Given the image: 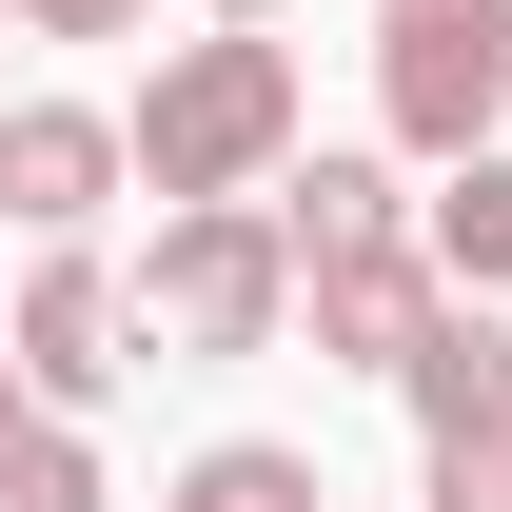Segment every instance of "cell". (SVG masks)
<instances>
[{"mask_svg": "<svg viewBox=\"0 0 512 512\" xmlns=\"http://www.w3.org/2000/svg\"><path fill=\"white\" fill-rule=\"evenodd\" d=\"M0 512H99V434L79 414H0Z\"/></svg>", "mask_w": 512, "mask_h": 512, "instance_id": "obj_11", "label": "cell"}, {"mask_svg": "<svg viewBox=\"0 0 512 512\" xmlns=\"http://www.w3.org/2000/svg\"><path fill=\"white\" fill-rule=\"evenodd\" d=\"M394 394H414V453H434V473H453V453H493V434H512V316H493V296H453V316L414 335V375H394Z\"/></svg>", "mask_w": 512, "mask_h": 512, "instance_id": "obj_6", "label": "cell"}, {"mask_svg": "<svg viewBox=\"0 0 512 512\" xmlns=\"http://www.w3.org/2000/svg\"><path fill=\"white\" fill-rule=\"evenodd\" d=\"M0 414H20V375H0Z\"/></svg>", "mask_w": 512, "mask_h": 512, "instance_id": "obj_15", "label": "cell"}, {"mask_svg": "<svg viewBox=\"0 0 512 512\" xmlns=\"http://www.w3.org/2000/svg\"><path fill=\"white\" fill-rule=\"evenodd\" d=\"M375 119L414 158H493L512 119V0H394L375 20Z\"/></svg>", "mask_w": 512, "mask_h": 512, "instance_id": "obj_3", "label": "cell"}, {"mask_svg": "<svg viewBox=\"0 0 512 512\" xmlns=\"http://www.w3.org/2000/svg\"><path fill=\"white\" fill-rule=\"evenodd\" d=\"M158 512H335V493H316V453H276V434H217V453H197V473H178Z\"/></svg>", "mask_w": 512, "mask_h": 512, "instance_id": "obj_10", "label": "cell"}, {"mask_svg": "<svg viewBox=\"0 0 512 512\" xmlns=\"http://www.w3.org/2000/svg\"><path fill=\"white\" fill-rule=\"evenodd\" d=\"M217 20H276V0H217Z\"/></svg>", "mask_w": 512, "mask_h": 512, "instance_id": "obj_14", "label": "cell"}, {"mask_svg": "<svg viewBox=\"0 0 512 512\" xmlns=\"http://www.w3.org/2000/svg\"><path fill=\"white\" fill-rule=\"evenodd\" d=\"M119 178H138V158H119L99 99H0V217H20V237H79Z\"/></svg>", "mask_w": 512, "mask_h": 512, "instance_id": "obj_5", "label": "cell"}, {"mask_svg": "<svg viewBox=\"0 0 512 512\" xmlns=\"http://www.w3.org/2000/svg\"><path fill=\"white\" fill-rule=\"evenodd\" d=\"M119 335H138V296H119V276H99L79 237H40V276H20V316H0V375H20V414H99V394L138 375Z\"/></svg>", "mask_w": 512, "mask_h": 512, "instance_id": "obj_4", "label": "cell"}, {"mask_svg": "<svg viewBox=\"0 0 512 512\" xmlns=\"http://www.w3.org/2000/svg\"><path fill=\"white\" fill-rule=\"evenodd\" d=\"M434 512H512V434H493V453H453V473H434Z\"/></svg>", "mask_w": 512, "mask_h": 512, "instance_id": "obj_13", "label": "cell"}, {"mask_svg": "<svg viewBox=\"0 0 512 512\" xmlns=\"http://www.w3.org/2000/svg\"><path fill=\"white\" fill-rule=\"evenodd\" d=\"M414 256H434L453 296H512V158H453V197L414 217Z\"/></svg>", "mask_w": 512, "mask_h": 512, "instance_id": "obj_9", "label": "cell"}, {"mask_svg": "<svg viewBox=\"0 0 512 512\" xmlns=\"http://www.w3.org/2000/svg\"><path fill=\"white\" fill-rule=\"evenodd\" d=\"M119 158L158 178V217H178V197H256L276 158H296V40H276V20H217V40H178V60L138 79Z\"/></svg>", "mask_w": 512, "mask_h": 512, "instance_id": "obj_1", "label": "cell"}, {"mask_svg": "<svg viewBox=\"0 0 512 512\" xmlns=\"http://www.w3.org/2000/svg\"><path fill=\"white\" fill-rule=\"evenodd\" d=\"M276 237H296V276H335V256H394V237H414V197H394L375 158H276Z\"/></svg>", "mask_w": 512, "mask_h": 512, "instance_id": "obj_8", "label": "cell"}, {"mask_svg": "<svg viewBox=\"0 0 512 512\" xmlns=\"http://www.w3.org/2000/svg\"><path fill=\"white\" fill-rule=\"evenodd\" d=\"M119 296H138L158 355H276V316H296V237H276V197H178Z\"/></svg>", "mask_w": 512, "mask_h": 512, "instance_id": "obj_2", "label": "cell"}, {"mask_svg": "<svg viewBox=\"0 0 512 512\" xmlns=\"http://www.w3.org/2000/svg\"><path fill=\"white\" fill-rule=\"evenodd\" d=\"M296 296H316V355H355V375H414V335L453 316V276L414 237H394V256H335V276H296Z\"/></svg>", "mask_w": 512, "mask_h": 512, "instance_id": "obj_7", "label": "cell"}, {"mask_svg": "<svg viewBox=\"0 0 512 512\" xmlns=\"http://www.w3.org/2000/svg\"><path fill=\"white\" fill-rule=\"evenodd\" d=\"M0 20H20V40H119L138 0H0Z\"/></svg>", "mask_w": 512, "mask_h": 512, "instance_id": "obj_12", "label": "cell"}]
</instances>
